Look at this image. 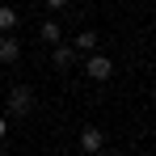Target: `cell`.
I'll list each match as a JSON object with an SVG mask.
<instances>
[{"label":"cell","instance_id":"obj_1","mask_svg":"<svg viewBox=\"0 0 156 156\" xmlns=\"http://www.w3.org/2000/svg\"><path fill=\"white\" fill-rule=\"evenodd\" d=\"M4 101H9V118H30L34 114V89L30 84H9Z\"/></svg>","mask_w":156,"mask_h":156},{"label":"cell","instance_id":"obj_2","mask_svg":"<svg viewBox=\"0 0 156 156\" xmlns=\"http://www.w3.org/2000/svg\"><path fill=\"white\" fill-rule=\"evenodd\" d=\"M84 76L97 80V84H101V80H110V76H114V59H110V55H101V51H89V55H84Z\"/></svg>","mask_w":156,"mask_h":156},{"label":"cell","instance_id":"obj_3","mask_svg":"<svg viewBox=\"0 0 156 156\" xmlns=\"http://www.w3.org/2000/svg\"><path fill=\"white\" fill-rule=\"evenodd\" d=\"M80 152L84 156H97V152H105V131L101 127H80Z\"/></svg>","mask_w":156,"mask_h":156},{"label":"cell","instance_id":"obj_4","mask_svg":"<svg viewBox=\"0 0 156 156\" xmlns=\"http://www.w3.org/2000/svg\"><path fill=\"white\" fill-rule=\"evenodd\" d=\"M72 63H76V47H72V42H55L51 47V68L63 72V68H72Z\"/></svg>","mask_w":156,"mask_h":156},{"label":"cell","instance_id":"obj_5","mask_svg":"<svg viewBox=\"0 0 156 156\" xmlns=\"http://www.w3.org/2000/svg\"><path fill=\"white\" fill-rule=\"evenodd\" d=\"M17 59H21V42H17L13 34H0V68H4V63L13 68Z\"/></svg>","mask_w":156,"mask_h":156},{"label":"cell","instance_id":"obj_6","mask_svg":"<svg viewBox=\"0 0 156 156\" xmlns=\"http://www.w3.org/2000/svg\"><path fill=\"white\" fill-rule=\"evenodd\" d=\"M38 38H42L47 47H55V42H63V26H59L55 17H47V21L38 26Z\"/></svg>","mask_w":156,"mask_h":156},{"label":"cell","instance_id":"obj_7","mask_svg":"<svg viewBox=\"0 0 156 156\" xmlns=\"http://www.w3.org/2000/svg\"><path fill=\"white\" fill-rule=\"evenodd\" d=\"M72 47H76V55H89V51H97V30H80L76 38H72Z\"/></svg>","mask_w":156,"mask_h":156},{"label":"cell","instance_id":"obj_8","mask_svg":"<svg viewBox=\"0 0 156 156\" xmlns=\"http://www.w3.org/2000/svg\"><path fill=\"white\" fill-rule=\"evenodd\" d=\"M13 30H17V9L0 4V34H13Z\"/></svg>","mask_w":156,"mask_h":156},{"label":"cell","instance_id":"obj_9","mask_svg":"<svg viewBox=\"0 0 156 156\" xmlns=\"http://www.w3.org/2000/svg\"><path fill=\"white\" fill-rule=\"evenodd\" d=\"M42 4H47V9H51V13H59V9H68V4H72V0H42Z\"/></svg>","mask_w":156,"mask_h":156},{"label":"cell","instance_id":"obj_10","mask_svg":"<svg viewBox=\"0 0 156 156\" xmlns=\"http://www.w3.org/2000/svg\"><path fill=\"white\" fill-rule=\"evenodd\" d=\"M4 131H9V127H4V118H0V135H4Z\"/></svg>","mask_w":156,"mask_h":156},{"label":"cell","instance_id":"obj_11","mask_svg":"<svg viewBox=\"0 0 156 156\" xmlns=\"http://www.w3.org/2000/svg\"><path fill=\"white\" fill-rule=\"evenodd\" d=\"M0 89H4V72H0Z\"/></svg>","mask_w":156,"mask_h":156},{"label":"cell","instance_id":"obj_12","mask_svg":"<svg viewBox=\"0 0 156 156\" xmlns=\"http://www.w3.org/2000/svg\"><path fill=\"white\" fill-rule=\"evenodd\" d=\"M152 105H156V89H152Z\"/></svg>","mask_w":156,"mask_h":156}]
</instances>
